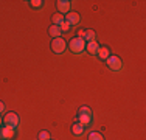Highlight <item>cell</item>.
I'll return each instance as SVG.
<instances>
[{
	"label": "cell",
	"mask_w": 146,
	"mask_h": 140,
	"mask_svg": "<svg viewBox=\"0 0 146 140\" xmlns=\"http://www.w3.org/2000/svg\"><path fill=\"white\" fill-rule=\"evenodd\" d=\"M92 121H93L92 109H90V107H87V106H82L81 109L78 111V123L84 125L86 128H87V126L92 125Z\"/></svg>",
	"instance_id": "1"
},
{
	"label": "cell",
	"mask_w": 146,
	"mask_h": 140,
	"mask_svg": "<svg viewBox=\"0 0 146 140\" xmlns=\"http://www.w3.org/2000/svg\"><path fill=\"white\" fill-rule=\"evenodd\" d=\"M68 48H70L72 53L75 55H81L86 51V41L82 37H72L70 42H68Z\"/></svg>",
	"instance_id": "2"
},
{
	"label": "cell",
	"mask_w": 146,
	"mask_h": 140,
	"mask_svg": "<svg viewBox=\"0 0 146 140\" xmlns=\"http://www.w3.org/2000/svg\"><path fill=\"white\" fill-rule=\"evenodd\" d=\"M106 65H107V69L112 70V72H121L124 67L123 61H121L118 56H113V55H110L109 58L106 59Z\"/></svg>",
	"instance_id": "3"
},
{
	"label": "cell",
	"mask_w": 146,
	"mask_h": 140,
	"mask_svg": "<svg viewBox=\"0 0 146 140\" xmlns=\"http://www.w3.org/2000/svg\"><path fill=\"white\" fill-rule=\"evenodd\" d=\"M19 123H20V120H19V115H17L16 112H8V114H5V117H3V126L17 128Z\"/></svg>",
	"instance_id": "4"
},
{
	"label": "cell",
	"mask_w": 146,
	"mask_h": 140,
	"mask_svg": "<svg viewBox=\"0 0 146 140\" xmlns=\"http://www.w3.org/2000/svg\"><path fill=\"white\" fill-rule=\"evenodd\" d=\"M67 48V42H65L62 37H56V39L51 41V50L54 51L56 55H62Z\"/></svg>",
	"instance_id": "5"
},
{
	"label": "cell",
	"mask_w": 146,
	"mask_h": 140,
	"mask_svg": "<svg viewBox=\"0 0 146 140\" xmlns=\"http://www.w3.org/2000/svg\"><path fill=\"white\" fill-rule=\"evenodd\" d=\"M16 137V128L2 126L0 128V140H13Z\"/></svg>",
	"instance_id": "6"
},
{
	"label": "cell",
	"mask_w": 146,
	"mask_h": 140,
	"mask_svg": "<svg viewBox=\"0 0 146 140\" xmlns=\"http://www.w3.org/2000/svg\"><path fill=\"white\" fill-rule=\"evenodd\" d=\"M64 22H67L70 27H76V25H79V22H81V17H79V14L76 11H70V13H67L64 16Z\"/></svg>",
	"instance_id": "7"
},
{
	"label": "cell",
	"mask_w": 146,
	"mask_h": 140,
	"mask_svg": "<svg viewBox=\"0 0 146 140\" xmlns=\"http://www.w3.org/2000/svg\"><path fill=\"white\" fill-rule=\"evenodd\" d=\"M56 8H58V11L59 14H67V13H70V8H72V2L70 0H58L56 2Z\"/></svg>",
	"instance_id": "8"
},
{
	"label": "cell",
	"mask_w": 146,
	"mask_h": 140,
	"mask_svg": "<svg viewBox=\"0 0 146 140\" xmlns=\"http://www.w3.org/2000/svg\"><path fill=\"white\" fill-rule=\"evenodd\" d=\"M86 131H87V128H86L84 125L78 123V121L72 125V134L76 135V137H82V135L86 134Z\"/></svg>",
	"instance_id": "9"
},
{
	"label": "cell",
	"mask_w": 146,
	"mask_h": 140,
	"mask_svg": "<svg viewBox=\"0 0 146 140\" xmlns=\"http://www.w3.org/2000/svg\"><path fill=\"white\" fill-rule=\"evenodd\" d=\"M100 50V44L96 41H92V42H86V51H87L89 55L92 56H96V53H98Z\"/></svg>",
	"instance_id": "10"
},
{
	"label": "cell",
	"mask_w": 146,
	"mask_h": 140,
	"mask_svg": "<svg viewBox=\"0 0 146 140\" xmlns=\"http://www.w3.org/2000/svg\"><path fill=\"white\" fill-rule=\"evenodd\" d=\"M48 34H50L53 39H56V37H61L62 31H61V28H59L58 25H51L50 28H48Z\"/></svg>",
	"instance_id": "11"
},
{
	"label": "cell",
	"mask_w": 146,
	"mask_h": 140,
	"mask_svg": "<svg viewBox=\"0 0 146 140\" xmlns=\"http://www.w3.org/2000/svg\"><path fill=\"white\" fill-rule=\"evenodd\" d=\"M96 56H98L100 59H104V61H106V59L110 56V50H109L107 47H100V50H98V53H96Z\"/></svg>",
	"instance_id": "12"
},
{
	"label": "cell",
	"mask_w": 146,
	"mask_h": 140,
	"mask_svg": "<svg viewBox=\"0 0 146 140\" xmlns=\"http://www.w3.org/2000/svg\"><path fill=\"white\" fill-rule=\"evenodd\" d=\"M95 37H96V34H95V31H93V30H86L82 39H84L86 42H92V41H95Z\"/></svg>",
	"instance_id": "13"
},
{
	"label": "cell",
	"mask_w": 146,
	"mask_h": 140,
	"mask_svg": "<svg viewBox=\"0 0 146 140\" xmlns=\"http://www.w3.org/2000/svg\"><path fill=\"white\" fill-rule=\"evenodd\" d=\"M87 140H104V135L101 134V132L93 131V132H90V134L87 135Z\"/></svg>",
	"instance_id": "14"
},
{
	"label": "cell",
	"mask_w": 146,
	"mask_h": 140,
	"mask_svg": "<svg viewBox=\"0 0 146 140\" xmlns=\"http://www.w3.org/2000/svg\"><path fill=\"white\" fill-rule=\"evenodd\" d=\"M28 3H30V6H31L33 9H40V8L44 6V2H42V0H30Z\"/></svg>",
	"instance_id": "15"
},
{
	"label": "cell",
	"mask_w": 146,
	"mask_h": 140,
	"mask_svg": "<svg viewBox=\"0 0 146 140\" xmlns=\"http://www.w3.org/2000/svg\"><path fill=\"white\" fill-rule=\"evenodd\" d=\"M62 22H64V16H62V14H54V16H53V25H61V23Z\"/></svg>",
	"instance_id": "16"
},
{
	"label": "cell",
	"mask_w": 146,
	"mask_h": 140,
	"mask_svg": "<svg viewBox=\"0 0 146 140\" xmlns=\"http://www.w3.org/2000/svg\"><path fill=\"white\" fill-rule=\"evenodd\" d=\"M37 140H51L50 132H48V131H40L39 135H37Z\"/></svg>",
	"instance_id": "17"
},
{
	"label": "cell",
	"mask_w": 146,
	"mask_h": 140,
	"mask_svg": "<svg viewBox=\"0 0 146 140\" xmlns=\"http://www.w3.org/2000/svg\"><path fill=\"white\" fill-rule=\"evenodd\" d=\"M59 28H61V31H62V33H67V31H70V25H68V23L67 22H62L61 23V25H59Z\"/></svg>",
	"instance_id": "18"
},
{
	"label": "cell",
	"mask_w": 146,
	"mask_h": 140,
	"mask_svg": "<svg viewBox=\"0 0 146 140\" xmlns=\"http://www.w3.org/2000/svg\"><path fill=\"white\" fill-rule=\"evenodd\" d=\"M3 112H5V104H3L2 101H0V115H2Z\"/></svg>",
	"instance_id": "19"
},
{
	"label": "cell",
	"mask_w": 146,
	"mask_h": 140,
	"mask_svg": "<svg viewBox=\"0 0 146 140\" xmlns=\"http://www.w3.org/2000/svg\"><path fill=\"white\" fill-rule=\"evenodd\" d=\"M2 126H3V118L0 117V128H2Z\"/></svg>",
	"instance_id": "20"
}]
</instances>
